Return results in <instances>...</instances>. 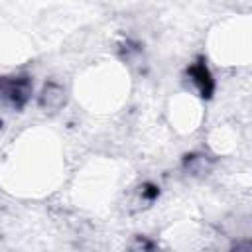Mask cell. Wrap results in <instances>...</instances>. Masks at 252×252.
Listing matches in <instances>:
<instances>
[{"instance_id": "3", "label": "cell", "mask_w": 252, "mask_h": 252, "mask_svg": "<svg viewBox=\"0 0 252 252\" xmlns=\"http://www.w3.org/2000/svg\"><path fill=\"white\" fill-rule=\"evenodd\" d=\"M65 100H67L65 87L59 85L57 81H47L41 87V93L37 94V104L45 112H57L65 104Z\"/></svg>"}, {"instance_id": "2", "label": "cell", "mask_w": 252, "mask_h": 252, "mask_svg": "<svg viewBox=\"0 0 252 252\" xmlns=\"http://www.w3.org/2000/svg\"><path fill=\"white\" fill-rule=\"evenodd\" d=\"M185 75H187L189 81L195 85V89H197V93H199L201 98H205V100L213 98L217 85H215V77H213V73H211V69H209V65H207V59H205L203 55H199V57L185 69Z\"/></svg>"}, {"instance_id": "5", "label": "cell", "mask_w": 252, "mask_h": 252, "mask_svg": "<svg viewBox=\"0 0 252 252\" xmlns=\"http://www.w3.org/2000/svg\"><path fill=\"white\" fill-rule=\"evenodd\" d=\"M138 189H140V199L144 203H154L159 197V187L156 183H152V181H144Z\"/></svg>"}, {"instance_id": "4", "label": "cell", "mask_w": 252, "mask_h": 252, "mask_svg": "<svg viewBox=\"0 0 252 252\" xmlns=\"http://www.w3.org/2000/svg\"><path fill=\"white\" fill-rule=\"evenodd\" d=\"M215 165V158L205 154V152H191V154H185L181 158V167L185 173L189 175H195V177H201V175H207Z\"/></svg>"}, {"instance_id": "1", "label": "cell", "mask_w": 252, "mask_h": 252, "mask_svg": "<svg viewBox=\"0 0 252 252\" xmlns=\"http://www.w3.org/2000/svg\"><path fill=\"white\" fill-rule=\"evenodd\" d=\"M33 83L28 75L0 77V104H6L14 110H22L32 98Z\"/></svg>"}, {"instance_id": "6", "label": "cell", "mask_w": 252, "mask_h": 252, "mask_svg": "<svg viewBox=\"0 0 252 252\" xmlns=\"http://www.w3.org/2000/svg\"><path fill=\"white\" fill-rule=\"evenodd\" d=\"M132 248H134V250H154V248H156V242L150 240L148 236H136Z\"/></svg>"}, {"instance_id": "7", "label": "cell", "mask_w": 252, "mask_h": 252, "mask_svg": "<svg viewBox=\"0 0 252 252\" xmlns=\"http://www.w3.org/2000/svg\"><path fill=\"white\" fill-rule=\"evenodd\" d=\"M2 126H4V124H2V120H0V130H2Z\"/></svg>"}]
</instances>
